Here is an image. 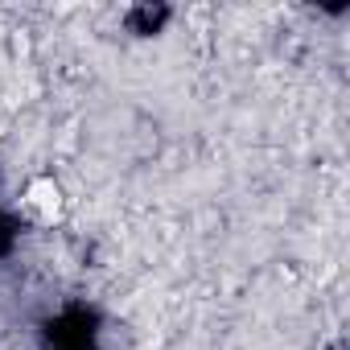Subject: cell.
I'll list each match as a JSON object with an SVG mask.
<instances>
[{
  "label": "cell",
  "instance_id": "1",
  "mask_svg": "<svg viewBox=\"0 0 350 350\" xmlns=\"http://www.w3.org/2000/svg\"><path fill=\"white\" fill-rule=\"evenodd\" d=\"M42 350H99V309L70 301L42 321Z\"/></svg>",
  "mask_w": 350,
  "mask_h": 350
},
{
  "label": "cell",
  "instance_id": "3",
  "mask_svg": "<svg viewBox=\"0 0 350 350\" xmlns=\"http://www.w3.org/2000/svg\"><path fill=\"white\" fill-rule=\"evenodd\" d=\"M169 17V9H132L128 13V25H132V33H157L161 29V21Z\"/></svg>",
  "mask_w": 350,
  "mask_h": 350
},
{
  "label": "cell",
  "instance_id": "2",
  "mask_svg": "<svg viewBox=\"0 0 350 350\" xmlns=\"http://www.w3.org/2000/svg\"><path fill=\"white\" fill-rule=\"evenodd\" d=\"M17 239H21V219L0 202V260L5 256H13V247H17Z\"/></svg>",
  "mask_w": 350,
  "mask_h": 350
}]
</instances>
